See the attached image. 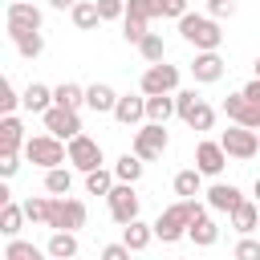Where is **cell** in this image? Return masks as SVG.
Masks as SVG:
<instances>
[{"mask_svg":"<svg viewBox=\"0 0 260 260\" xmlns=\"http://www.w3.org/2000/svg\"><path fill=\"white\" fill-rule=\"evenodd\" d=\"M232 228L240 232V236H248V232H256L260 228V203H252V199H244L236 211H232Z\"/></svg>","mask_w":260,"mask_h":260,"instance_id":"cell-28","label":"cell"},{"mask_svg":"<svg viewBox=\"0 0 260 260\" xmlns=\"http://www.w3.org/2000/svg\"><path fill=\"white\" fill-rule=\"evenodd\" d=\"M20 154H24V150H0V175H4V179H12V175L20 171Z\"/></svg>","mask_w":260,"mask_h":260,"instance_id":"cell-42","label":"cell"},{"mask_svg":"<svg viewBox=\"0 0 260 260\" xmlns=\"http://www.w3.org/2000/svg\"><path fill=\"white\" fill-rule=\"evenodd\" d=\"M138 89H142V93H175V89H179V65H167V61L146 65Z\"/></svg>","mask_w":260,"mask_h":260,"instance_id":"cell-10","label":"cell"},{"mask_svg":"<svg viewBox=\"0 0 260 260\" xmlns=\"http://www.w3.org/2000/svg\"><path fill=\"white\" fill-rule=\"evenodd\" d=\"M175 114V93H146V122H171Z\"/></svg>","mask_w":260,"mask_h":260,"instance_id":"cell-23","label":"cell"},{"mask_svg":"<svg viewBox=\"0 0 260 260\" xmlns=\"http://www.w3.org/2000/svg\"><path fill=\"white\" fill-rule=\"evenodd\" d=\"M228 158H232V154L223 150V142H211V138H203V142L195 146V167H199L203 175H211V179H215V175L228 167Z\"/></svg>","mask_w":260,"mask_h":260,"instance_id":"cell-15","label":"cell"},{"mask_svg":"<svg viewBox=\"0 0 260 260\" xmlns=\"http://www.w3.org/2000/svg\"><path fill=\"white\" fill-rule=\"evenodd\" d=\"M45 256H53V260H73L77 256V232H53L49 236V244H45Z\"/></svg>","mask_w":260,"mask_h":260,"instance_id":"cell-21","label":"cell"},{"mask_svg":"<svg viewBox=\"0 0 260 260\" xmlns=\"http://www.w3.org/2000/svg\"><path fill=\"white\" fill-rule=\"evenodd\" d=\"M106 207H110V219L114 223H130V219H138L142 199H138L134 183H114V191L106 195Z\"/></svg>","mask_w":260,"mask_h":260,"instance_id":"cell-7","label":"cell"},{"mask_svg":"<svg viewBox=\"0 0 260 260\" xmlns=\"http://www.w3.org/2000/svg\"><path fill=\"white\" fill-rule=\"evenodd\" d=\"M41 122H45V130H49V134H57V138H65V142H69L73 134H81V114H77V110H69V106H57V102L41 114Z\"/></svg>","mask_w":260,"mask_h":260,"instance_id":"cell-11","label":"cell"},{"mask_svg":"<svg viewBox=\"0 0 260 260\" xmlns=\"http://www.w3.org/2000/svg\"><path fill=\"white\" fill-rule=\"evenodd\" d=\"M20 106H24L28 114H45V110L53 106V89H49V85H41V81H32V85L20 93Z\"/></svg>","mask_w":260,"mask_h":260,"instance_id":"cell-26","label":"cell"},{"mask_svg":"<svg viewBox=\"0 0 260 260\" xmlns=\"http://www.w3.org/2000/svg\"><path fill=\"white\" fill-rule=\"evenodd\" d=\"M187 240H191L195 248H211V244L219 240V223H215L211 215H199V219L187 228Z\"/></svg>","mask_w":260,"mask_h":260,"instance_id":"cell-25","label":"cell"},{"mask_svg":"<svg viewBox=\"0 0 260 260\" xmlns=\"http://www.w3.org/2000/svg\"><path fill=\"white\" fill-rule=\"evenodd\" d=\"M24 158L32 162V167H41V171H49V167H61V162H69V142L65 138H57V134H32L28 142H24Z\"/></svg>","mask_w":260,"mask_h":260,"instance_id":"cell-3","label":"cell"},{"mask_svg":"<svg viewBox=\"0 0 260 260\" xmlns=\"http://www.w3.org/2000/svg\"><path fill=\"white\" fill-rule=\"evenodd\" d=\"M256 77H260V57H256Z\"/></svg>","mask_w":260,"mask_h":260,"instance_id":"cell-50","label":"cell"},{"mask_svg":"<svg viewBox=\"0 0 260 260\" xmlns=\"http://www.w3.org/2000/svg\"><path fill=\"white\" fill-rule=\"evenodd\" d=\"M179 37L191 45V49H219L223 45V28L211 12H187L179 16Z\"/></svg>","mask_w":260,"mask_h":260,"instance_id":"cell-2","label":"cell"},{"mask_svg":"<svg viewBox=\"0 0 260 260\" xmlns=\"http://www.w3.org/2000/svg\"><path fill=\"white\" fill-rule=\"evenodd\" d=\"M223 57H219V49H195V61H191V77H195V85H211V81H219L223 77Z\"/></svg>","mask_w":260,"mask_h":260,"instance_id":"cell-12","label":"cell"},{"mask_svg":"<svg viewBox=\"0 0 260 260\" xmlns=\"http://www.w3.org/2000/svg\"><path fill=\"white\" fill-rule=\"evenodd\" d=\"M114 118L122 126H142L146 122V93H118V106H114Z\"/></svg>","mask_w":260,"mask_h":260,"instance_id":"cell-16","label":"cell"},{"mask_svg":"<svg viewBox=\"0 0 260 260\" xmlns=\"http://www.w3.org/2000/svg\"><path fill=\"white\" fill-rule=\"evenodd\" d=\"M28 134H24V122L16 114H4L0 118V150H24Z\"/></svg>","mask_w":260,"mask_h":260,"instance_id":"cell-18","label":"cell"},{"mask_svg":"<svg viewBox=\"0 0 260 260\" xmlns=\"http://www.w3.org/2000/svg\"><path fill=\"white\" fill-rule=\"evenodd\" d=\"M16 106H20V93H16L12 81H4V89H0V110H4V114H16Z\"/></svg>","mask_w":260,"mask_h":260,"instance_id":"cell-44","label":"cell"},{"mask_svg":"<svg viewBox=\"0 0 260 260\" xmlns=\"http://www.w3.org/2000/svg\"><path fill=\"white\" fill-rule=\"evenodd\" d=\"M171 146V134H167V122H142L138 130H134V142H130V150L142 158V162H154V158H162V150Z\"/></svg>","mask_w":260,"mask_h":260,"instance_id":"cell-5","label":"cell"},{"mask_svg":"<svg viewBox=\"0 0 260 260\" xmlns=\"http://www.w3.org/2000/svg\"><path fill=\"white\" fill-rule=\"evenodd\" d=\"M223 114H228L232 122H240V126H252V130H260V102H252L244 89L223 98Z\"/></svg>","mask_w":260,"mask_h":260,"instance_id":"cell-13","label":"cell"},{"mask_svg":"<svg viewBox=\"0 0 260 260\" xmlns=\"http://www.w3.org/2000/svg\"><path fill=\"white\" fill-rule=\"evenodd\" d=\"M142 171H146V162H142L134 150H126V154H118V158H114V175H118V183H138V179H142Z\"/></svg>","mask_w":260,"mask_h":260,"instance_id":"cell-27","label":"cell"},{"mask_svg":"<svg viewBox=\"0 0 260 260\" xmlns=\"http://www.w3.org/2000/svg\"><path fill=\"white\" fill-rule=\"evenodd\" d=\"M138 53H142V61H146V65L167 61V45H162V37H158V32H146V37L138 41Z\"/></svg>","mask_w":260,"mask_h":260,"instance_id":"cell-33","label":"cell"},{"mask_svg":"<svg viewBox=\"0 0 260 260\" xmlns=\"http://www.w3.org/2000/svg\"><path fill=\"white\" fill-rule=\"evenodd\" d=\"M106 162V154H102V142L98 138H89V134H73L69 138V167L73 171H93V167H102Z\"/></svg>","mask_w":260,"mask_h":260,"instance_id":"cell-9","label":"cell"},{"mask_svg":"<svg viewBox=\"0 0 260 260\" xmlns=\"http://www.w3.org/2000/svg\"><path fill=\"white\" fill-rule=\"evenodd\" d=\"M85 199H77V195H49V223L45 228H61V232H77V228H85Z\"/></svg>","mask_w":260,"mask_h":260,"instance_id":"cell-4","label":"cell"},{"mask_svg":"<svg viewBox=\"0 0 260 260\" xmlns=\"http://www.w3.org/2000/svg\"><path fill=\"white\" fill-rule=\"evenodd\" d=\"M126 256H130V244H126V240H122V244H106V248H102V260H126Z\"/></svg>","mask_w":260,"mask_h":260,"instance_id":"cell-45","label":"cell"},{"mask_svg":"<svg viewBox=\"0 0 260 260\" xmlns=\"http://www.w3.org/2000/svg\"><path fill=\"white\" fill-rule=\"evenodd\" d=\"M85 106H89L93 114H114V106H118V93H114V85H106V81H93V85H85Z\"/></svg>","mask_w":260,"mask_h":260,"instance_id":"cell-17","label":"cell"},{"mask_svg":"<svg viewBox=\"0 0 260 260\" xmlns=\"http://www.w3.org/2000/svg\"><path fill=\"white\" fill-rule=\"evenodd\" d=\"M69 16H73V28H81V32H93V28L102 24L98 0H77V4L69 8Z\"/></svg>","mask_w":260,"mask_h":260,"instance_id":"cell-22","label":"cell"},{"mask_svg":"<svg viewBox=\"0 0 260 260\" xmlns=\"http://www.w3.org/2000/svg\"><path fill=\"white\" fill-rule=\"evenodd\" d=\"M24 219H28V215H24V203H12V199L0 203V232H4V236H20Z\"/></svg>","mask_w":260,"mask_h":260,"instance_id":"cell-30","label":"cell"},{"mask_svg":"<svg viewBox=\"0 0 260 260\" xmlns=\"http://www.w3.org/2000/svg\"><path fill=\"white\" fill-rule=\"evenodd\" d=\"M98 12H102V20H122L126 16V0H98Z\"/></svg>","mask_w":260,"mask_h":260,"instance_id":"cell-43","label":"cell"},{"mask_svg":"<svg viewBox=\"0 0 260 260\" xmlns=\"http://www.w3.org/2000/svg\"><path fill=\"white\" fill-rule=\"evenodd\" d=\"M232 256L236 260H260V240H252V236H244L236 248H232Z\"/></svg>","mask_w":260,"mask_h":260,"instance_id":"cell-40","label":"cell"},{"mask_svg":"<svg viewBox=\"0 0 260 260\" xmlns=\"http://www.w3.org/2000/svg\"><path fill=\"white\" fill-rule=\"evenodd\" d=\"M244 93H248V98H252V102H260V77H252V81H248V85H244Z\"/></svg>","mask_w":260,"mask_h":260,"instance_id":"cell-47","label":"cell"},{"mask_svg":"<svg viewBox=\"0 0 260 260\" xmlns=\"http://www.w3.org/2000/svg\"><path fill=\"white\" fill-rule=\"evenodd\" d=\"M45 191L49 195H69L73 191V167H65V162L61 167H49L45 171Z\"/></svg>","mask_w":260,"mask_h":260,"instance_id":"cell-29","label":"cell"},{"mask_svg":"<svg viewBox=\"0 0 260 260\" xmlns=\"http://www.w3.org/2000/svg\"><path fill=\"white\" fill-rule=\"evenodd\" d=\"M4 260H41V248L20 240V236H8V248H4Z\"/></svg>","mask_w":260,"mask_h":260,"instance_id":"cell-34","label":"cell"},{"mask_svg":"<svg viewBox=\"0 0 260 260\" xmlns=\"http://www.w3.org/2000/svg\"><path fill=\"white\" fill-rule=\"evenodd\" d=\"M203 171L199 167H187V171H179L175 179H171V187H175V195L179 199H195V195H203Z\"/></svg>","mask_w":260,"mask_h":260,"instance_id":"cell-19","label":"cell"},{"mask_svg":"<svg viewBox=\"0 0 260 260\" xmlns=\"http://www.w3.org/2000/svg\"><path fill=\"white\" fill-rule=\"evenodd\" d=\"M24 215H28V223H49V195H28Z\"/></svg>","mask_w":260,"mask_h":260,"instance_id":"cell-36","label":"cell"},{"mask_svg":"<svg viewBox=\"0 0 260 260\" xmlns=\"http://www.w3.org/2000/svg\"><path fill=\"white\" fill-rule=\"evenodd\" d=\"M53 102H57V106H69V110H81V106H85V85L61 81V85H53Z\"/></svg>","mask_w":260,"mask_h":260,"instance_id":"cell-31","label":"cell"},{"mask_svg":"<svg viewBox=\"0 0 260 260\" xmlns=\"http://www.w3.org/2000/svg\"><path fill=\"white\" fill-rule=\"evenodd\" d=\"M199 215H207V207L199 203V195H195V199H175L167 211H158V219H154V240L179 244V240L187 236V228H191Z\"/></svg>","mask_w":260,"mask_h":260,"instance_id":"cell-1","label":"cell"},{"mask_svg":"<svg viewBox=\"0 0 260 260\" xmlns=\"http://www.w3.org/2000/svg\"><path fill=\"white\" fill-rule=\"evenodd\" d=\"M12 45H16V53H20L24 61H37V57L45 53V37H41V28H37V32H20V37H12Z\"/></svg>","mask_w":260,"mask_h":260,"instance_id":"cell-32","label":"cell"},{"mask_svg":"<svg viewBox=\"0 0 260 260\" xmlns=\"http://www.w3.org/2000/svg\"><path fill=\"white\" fill-rule=\"evenodd\" d=\"M77 0H49V8H57V12H65V8H73Z\"/></svg>","mask_w":260,"mask_h":260,"instance_id":"cell-48","label":"cell"},{"mask_svg":"<svg viewBox=\"0 0 260 260\" xmlns=\"http://www.w3.org/2000/svg\"><path fill=\"white\" fill-rule=\"evenodd\" d=\"M219 142H223V150H228L236 162H248V158H256V154H260V130L240 126V122H232V126L219 134Z\"/></svg>","mask_w":260,"mask_h":260,"instance_id":"cell-6","label":"cell"},{"mask_svg":"<svg viewBox=\"0 0 260 260\" xmlns=\"http://www.w3.org/2000/svg\"><path fill=\"white\" fill-rule=\"evenodd\" d=\"M126 12H134L142 20H154V16H162V0H126Z\"/></svg>","mask_w":260,"mask_h":260,"instance_id":"cell-38","label":"cell"},{"mask_svg":"<svg viewBox=\"0 0 260 260\" xmlns=\"http://www.w3.org/2000/svg\"><path fill=\"white\" fill-rule=\"evenodd\" d=\"M187 126H191V130H211V126H215V110H211L207 102H199L195 114L187 118Z\"/></svg>","mask_w":260,"mask_h":260,"instance_id":"cell-39","label":"cell"},{"mask_svg":"<svg viewBox=\"0 0 260 260\" xmlns=\"http://www.w3.org/2000/svg\"><path fill=\"white\" fill-rule=\"evenodd\" d=\"M252 195H256V203H260V175H256V183H252Z\"/></svg>","mask_w":260,"mask_h":260,"instance_id":"cell-49","label":"cell"},{"mask_svg":"<svg viewBox=\"0 0 260 260\" xmlns=\"http://www.w3.org/2000/svg\"><path fill=\"white\" fill-rule=\"evenodd\" d=\"M41 24H45V16H41V8H37L32 0H12V4L4 8V28H8V37L37 32Z\"/></svg>","mask_w":260,"mask_h":260,"instance_id":"cell-8","label":"cell"},{"mask_svg":"<svg viewBox=\"0 0 260 260\" xmlns=\"http://www.w3.org/2000/svg\"><path fill=\"white\" fill-rule=\"evenodd\" d=\"M199 102H203V98H199L195 89H175V110H179V118H183V122L195 114V106H199Z\"/></svg>","mask_w":260,"mask_h":260,"instance_id":"cell-37","label":"cell"},{"mask_svg":"<svg viewBox=\"0 0 260 260\" xmlns=\"http://www.w3.org/2000/svg\"><path fill=\"white\" fill-rule=\"evenodd\" d=\"M191 8H187V0H162V16H171V20H179V16H187Z\"/></svg>","mask_w":260,"mask_h":260,"instance_id":"cell-46","label":"cell"},{"mask_svg":"<svg viewBox=\"0 0 260 260\" xmlns=\"http://www.w3.org/2000/svg\"><path fill=\"white\" fill-rule=\"evenodd\" d=\"M207 12H211L215 20H228V16L240 12V0H207Z\"/></svg>","mask_w":260,"mask_h":260,"instance_id":"cell-41","label":"cell"},{"mask_svg":"<svg viewBox=\"0 0 260 260\" xmlns=\"http://www.w3.org/2000/svg\"><path fill=\"white\" fill-rule=\"evenodd\" d=\"M122 240L130 244V252H146V248H150V240H154V223L130 219V223H122Z\"/></svg>","mask_w":260,"mask_h":260,"instance_id":"cell-20","label":"cell"},{"mask_svg":"<svg viewBox=\"0 0 260 260\" xmlns=\"http://www.w3.org/2000/svg\"><path fill=\"white\" fill-rule=\"evenodd\" d=\"M146 24H150V20H142V16H134V12H126V16H122V41H126V45H138V41L150 32Z\"/></svg>","mask_w":260,"mask_h":260,"instance_id":"cell-35","label":"cell"},{"mask_svg":"<svg viewBox=\"0 0 260 260\" xmlns=\"http://www.w3.org/2000/svg\"><path fill=\"white\" fill-rule=\"evenodd\" d=\"M114 183H118V175H114V167H93V171H85V195H110L114 191Z\"/></svg>","mask_w":260,"mask_h":260,"instance_id":"cell-24","label":"cell"},{"mask_svg":"<svg viewBox=\"0 0 260 260\" xmlns=\"http://www.w3.org/2000/svg\"><path fill=\"white\" fill-rule=\"evenodd\" d=\"M203 203H207L211 211H223V215H232V211L244 203V191H240L236 183H211V187L203 191Z\"/></svg>","mask_w":260,"mask_h":260,"instance_id":"cell-14","label":"cell"}]
</instances>
